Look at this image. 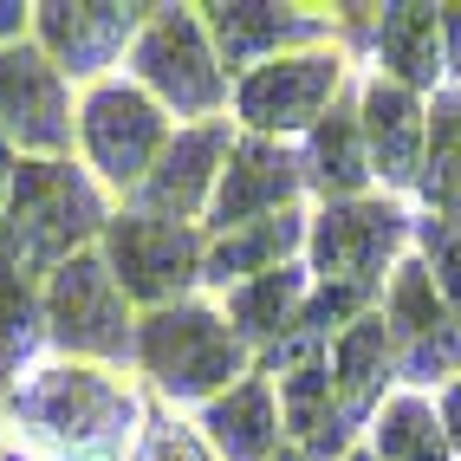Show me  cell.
Listing matches in <instances>:
<instances>
[{
  "instance_id": "obj_1",
  "label": "cell",
  "mask_w": 461,
  "mask_h": 461,
  "mask_svg": "<svg viewBox=\"0 0 461 461\" xmlns=\"http://www.w3.org/2000/svg\"><path fill=\"white\" fill-rule=\"evenodd\" d=\"M0 410L33 461H131L149 422L137 390L98 364H40Z\"/></svg>"
},
{
  "instance_id": "obj_2",
  "label": "cell",
  "mask_w": 461,
  "mask_h": 461,
  "mask_svg": "<svg viewBox=\"0 0 461 461\" xmlns=\"http://www.w3.org/2000/svg\"><path fill=\"white\" fill-rule=\"evenodd\" d=\"M7 228H14V267L46 280L72 254H91L111 228L104 182L72 157H20L7 189Z\"/></svg>"
},
{
  "instance_id": "obj_3",
  "label": "cell",
  "mask_w": 461,
  "mask_h": 461,
  "mask_svg": "<svg viewBox=\"0 0 461 461\" xmlns=\"http://www.w3.org/2000/svg\"><path fill=\"white\" fill-rule=\"evenodd\" d=\"M137 371L157 384L169 403H214L221 390H234L240 377H254V351L234 338V325L221 319V305L208 299H182L163 312L137 319Z\"/></svg>"
},
{
  "instance_id": "obj_4",
  "label": "cell",
  "mask_w": 461,
  "mask_h": 461,
  "mask_svg": "<svg viewBox=\"0 0 461 461\" xmlns=\"http://www.w3.org/2000/svg\"><path fill=\"white\" fill-rule=\"evenodd\" d=\"M124 78L143 85L182 124H221V111L234 104V85L214 59L202 7H149L143 33L124 59Z\"/></svg>"
},
{
  "instance_id": "obj_5",
  "label": "cell",
  "mask_w": 461,
  "mask_h": 461,
  "mask_svg": "<svg viewBox=\"0 0 461 461\" xmlns=\"http://www.w3.org/2000/svg\"><path fill=\"white\" fill-rule=\"evenodd\" d=\"M416 248V214L396 195H364V202H325L305 221V267L319 286H357V293H384Z\"/></svg>"
},
{
  "instance_id": "obj_6",
  "label": "cell",
  "mask_w": 461,
  "mask_h": 461,
  "mask_svg": "<svg viewBox=\"0 0 461 461\" xmlns=\"http://www.w3.org/2000/svg\"><path fill=\"white\" fill-rule=\"evenodd\" d=\"M40 299H46V338L66 351V364H98L104 371V364L137 357V305L111 280L98 248L52 267L40 280Z\"/></svg>"
},
{
  "instance_id": "obj_7",
  "label": "cell",
  "mask_w": 461,
  "mask_h": 461,
  "mask_svg": "<svg viewBox=\"0 0 461 461\" xmlns=\"http://www.w3.org/2000/svg\"><path fill=\"white\" fill-rule=\"evenodd\" d=\"M176 137V117L131 78H104L78 91V149L85 169L104 189H124V202L143 189V176L157 169V157Z\"/></svg>"
},
{
  "instance_id": "obj_8",
  "label": "cell",
  "mask_w": 461,
  "mask_h": 461,
  "mask_svg": "<svg viewBox=\"0 0 461 461\" xmlns=\"http://www.w3.org/2000/svg\"><path fill=\"white\" fill-rule=\"evenodd\" d=\"M98 254H104L111 280L124 286L131 305H143V312H163V305L195 299L208 234H202V228H182V221H157V214L124 208V214H111Z\"/></svg>"
},
{
  "instance_id": "obj_9",
  "label": "cell",
  "mask_w": 461,
  "mask_h": 461,
  "mask_svg": "<svg viewBox=\"0 0 461 461\" xmlns=\"http://www.w3.org/2000/svg\"><path fill=\"white\" fill-rule=\"evenodd\" d=\"M345 46H312V52H286L267 59L260 72L234 78V124L248 137H312V124L345 98Z\"/></svg>"
},
{
  "instance_id": "obj_10",
  "label": "cell",
  "mask_w": 461,
  "mask_h": 461,
  "mask_svg": "<svg viewBox=\"0 0 461 461\" xmlns=\"http://www.w3.org/2000/svg\"><path fill=\"white\" fill-rule=\"evenodd\" d=\"M377 312L396 338V384L403 390H429V384L448 390L461 377V319L436 293V273L422 267V254L396 260V273L384 280Z\"/></svg>"
},
{
  "instance_id": "obj_11",
  "label": "cell",
  "mask_w": 461,
  "mask_h": 461,
  "mask_svg": "<svg viewBox=\"0 0 461 461\" xmlns=\"http://www.w3.org/2000/svg\"><path fill=\"white\" fill-rule=\"evenodd\" d=\"M0 131L20 157H72L78 143V98L33 40L0 46Z\"/></svg>"
},
{
  "instance_id": "obj_12",
  "label": "cell",
  "mask_w": 461,
  "mask_h": 461,
  "mask_svg": "<svg viewBox=\"0 0 461 461\" xmlns=\"http://www.w3.org/2000/svg\"><path fill=\"white\" fill-rule=\"evenodd\" d=\"M305 195V163L293 143H273V137H248L234 131V149L221 163V182H214V202L202 214V234H234V228H254L273 221V214H293Z\"/></svg>"
},
{
  "instance_id": "obj_13",
  "label": "cell",
  "mask_w": 461,
  "mask_h": 461,
  "mask_svg": "<svg viewBox=\"0 0 461 461\" xmlns=\"http://www.w3.org/2000/svg\"><path fill=\"white\" fill-rule=\"evenodd\" d=\"M149 7H111V0H40L33 7V46L52 59L66 85H104L117 59H131Z\"/></svg>"
},
{
  "instance_id": "obj_14",
  "label": "cell",
  "mask_w": 461,
  "mask_h": 461,
  "mask_svg": "<svg viewBox=\"0 0 461 461\" xmlns=\"http://www.w3.org/2000/svg\"><path fill=\"white\" fill-rule=\"evenodd\" d=\"M202 26H208L214 59H221V72H228V78H248V72L267 66V59H286V52L338 46L331 14L267 7V0H214V7H202Z\"/></svg>"
},
{
  "instance_id": "obj_15",
  "label": "cell",
  "mask_w": 461,
  "mask_h": 461,
  "mask_svg": "<svg viewBox=\"0 0 461 461\" xmlns=\"http://www.w3.org/2000/svg\"><path fill=\"white\" fill-rule=\"evenodd\" d=\"M228 149H234L228 117H221V124H176L169 149L157 157V169L143 176V189H137L124 208L157 214V221H182V228H195L202 214H208V202H214V182H221Z\"/></svg>"
},
{
  "instance_id": "obj_16",
  "label": "cell",
  "mask_w": 461,
  "mask_h": 461,
  "mask_svg": "<svg viewBox=\"0 0 461 461\" xmlns=\"http://www.w3.org/2000/svg\"><path fill=\"white\" fill-rule=\"evenodd\" d=\"M357 124L364 149H371V176L384 182V195H416L422 182V143H429V98L390 85V78H364L357 85Z\"/></svg>"
},
{
  "instance_id": "obj_17",
  "label": "cell",
  "mask_w": 461,
  "mask_h": 461,
  "mask_svg": "<svg viewBox=\"0 0 461 461\" xmlns=\"http://www.w3.org/2000/svg\"><path fill=\"white\" fill-rule=\"evenodd\" d=\"M325 364H331V390L351 429H371V416L390 403V390H403L396 384V338H390L384 312H364L357 325L338 331Z\"/></svg>"
},
{
  "instance_id": "obj_18",
  "label": "cell",
  "mask_w": 461,
  "mask_h": 461,
  "mask_svg": "<svg viewBox=\"0 0 461 461\" xmlns=\"http://www.w3.org/2000/svg\"><path fill=\"white\" fill-rule=\"evenodd\" d=\"M202 442L221 455V461H273L286 448V429H280V390H273L260 371L240 377L234 390H221L214 403L195 410Z\"/></svg>"
},
{
  "instance_id": "obj_19",
  "label": "cell",
  "mask_w": 461,
  "mask_h": 461,
  "mask_svg": "<svg viewBox=\"0 0 461 461\" xmlns=\"http://www.w3.org/2000/svg\"><path fill=\"white\" fill-rule=\"evenodd\" d=\"M371 72L416 91V98H436L448 78V52H442V14L436 7H377V40H371Z\"/></svg>"
},
{
  "instance_id": "obj_20",
  "label": "cell",
  "mask_w": 461,
  "mask_h": 461,
  "mask_svg": "<svg viewBox=\"0 0 461 461\" xmlns=\"http://www.w3.org/2000/svg\"><path fill=\"white\" fill-rule=\"evenodd\" d=\"M312 286H319V280H312V267H305V260L273 267V273H260V280L221 293V319L234 325L240 345L260 357V351L280 345V338L299 331V312H305V299H312Z\"/></svg>"
},
{
  "instance_id": "obj_21",
  "label": "cell",
  "mask_w": 461,
  "mask_h": 461,
  "mask_svg": "<svg viewBox=\"0 0 461 461\" xmlns=\"http://www.w3.org/2000/svg\"><path fill=\"white\" fill-rule=\"evenodd\" d=\"M305 221L312 214H273V221H254V228H234V234H208V254H202V286L208 293H234L260 280L273 267H293L305 254Z\"/></svg>"
},
{
  "instance_id": "obj_22",
  "label": "cell",
  "mask_w": 461,
  "mask_h": 461,
  "mask_svg": "<svg viewBox=\"0 0 461 461\" xmlns=\"http://www.w3.org/2000/svg\"><path fill=\"white\" fill-rule=\"evenodd\" d=\"M299 163H305V189H319L325 202H364L371 195V149H364V124H357V98H338L312 137H305L299 149Z\"/></svg>"
},
{
  "instance_id": "obj_23",
  "label": "cell",
  "mask_w": 461,
  "mask_h": 461,
  "mask_svg": "<svg viewBox=\"0 0 461 461\" xmlns=\"http://www.w3.org/2000/svg\"><path fill=\"white\" fill-rule=\"evenodd\" d=\"M40 345L46 338V299H40V280L20 267H0V403L40 371Z\"/></svg>"
},
{
  "instance_id": "obj_24",
  "label": "cell",
  "mask_w": 461,
  "mask_h": 461,
  "mask_svg": "<svg viewBox=\"0 0 461 461\" xmlns=\"http://www.w3.org/2000/svg\"><path fill=\"white\" fill-rule=\"evenodd\" d=\"M416 195L429 202V214L461 221V85H442L429 98V143H422Z\"/></svg>"
},
{
  "instance_id": "obj_25",
  "label": "cell",
  "mask_w": 461,
  "mask_h": 461,
  "mask_svg": "<svg viewBox=\"0 0 461 461\" xmlns=\"http://www.w3.org/2000/svg\"><path fill=\"white\" fill-rule=\"evenodd\" d=\"M371 455L377 461H455L448 436H442V416L422 390H390V403L371 416Z\"/></svg>"
},
{
  "instance_id": "obj_26",
  "label": "cell",
  "mask_w": 461,
  "mask_h": 461,
  "mask_svg": "<svg viewBox=\"0 0 461 461\" xmlns=\"http://www.w3.org/2000/svg\"><path fill=\"white\" fill-rule=\"evenodd\" d=\"M416 254L436 273V293L448 299V312L461 319V221H442V214L416 221Z\"/></svg>"
},
{
  "instance_id": "obj_27",
  "label": "cell",
  "mask_w": 461,
  "mask_h": 461,
  "mask_svg": "<svg viewBox=\"0 0 461 461\" xmlns=\"http://www.w3.org/2000/svg\"><path fill=\"white\" fill-rule=\"evenodd\" d=\"M131 461H221L208 442H202V429L195 422H176V416H149L143 422V442Z\"/></svg>"
},
{
  "instance_id": "obj_28",
  "label": "cell",
  "mask_w": 461,
  "mask_h": 461,
  "mask_svg": "<svg viewBox=\"0 0 461 461\" xmlns=\"http://www.w3.org/2000/svg\"><path fill=\"white\" fill-rule=\"evenodd\" d=\"M33 40V7L26 0H0V46H20Z\"/></svg>"
},
{
  "instance_id": "obj_29",
  "label": "cell",
  "mask_w": 461,
  "mask_h": 461,
  "mask_svg": "<svg viewBox=\"0 0 461 461\" xmlns=\"http://www.w3.org/2000/svg\"><path fill=\"white\" fill-rule=\"evenodd\" d=\"M436 416H442V436H448V448H455V461H461V377H455L448 390H436Z\"/></svg>"
},
{
  "instance_id": "obj_30",
  "label": "cell",
  "mask_w": 461,
  "mask_h": 461,
  "mask_svg": "<svg viewBox=\"0 0 461 461\" xmlns=\"http://www.w3.org/2000/svg\"><path fill=\"white\" fill-rule=\"evenodd\" d=\"M442 14V52H448V72L461 78V7H436Z\"/></svg>"
},
{
  "instance_id": "obj_31",
  "label": "cell",
  "mask_w": 461,
  "mask_h": 461,
  "mask_svg": "<svg viewBox=\"0 0 461 461\" xmlns=\"http://www.w3.org/2000/svg\"><path fill=\"white\" fill-rule=\"evenodd\" d=\"M14 169H20V149L7 143V131H0V208H7V189H14Z\"/></svg>"
},
{
  "instance_id": "obj_32",
  "label": "cell",
  "mask_w": 461,
  "mask_h": 461,
  "mask_svg": "<svg viewBox=\"0 0 461 461\" xmlns=\"http://www.w3.org/2000/svg\"><path fill=\"white\" fill-rule=\"evenodd\" d=\"M0 267H14V228H7V214H0Z\"/></svg>"
},
{
  "instance_id": "obj_33",
  "label": "cell",
  "mask_w": 461,
  "mask_h": 461,
  "mask_svg": "<svg viewBox=\"0 0 461 461\" xmlns=\"http://www.w3.org/2000/svg\"><path fill=\"white\" fill-rule=\"evenodd\" d=\"M273 461H319V455H312V448H293V442H286V448L273 455Z\"/></svg>"
},
{
  "instance_id": "obj_34",
  "label": "cell",
  "mask_w": 461,
  "mask_h": 461,
  "mask_svg": "<svg viewBox=\"0 0 461 461\" xmlns=\"http://www.w3.org/2000/svg\"><path fill=\"white\" fill-rule=\"evenodd\" d=\"M345 461H377V455H371V448H351V455H345Z\"/></svg>"
},
{
  "instance_id": "obj_35",
  "label": "cell",
  "mask_w": 461,
  "mask_h": 461,
  "mask_svg": "<svg viewBox=\"0 0 461 461\" xmlns=\"http://www.w3.org/2000/svg\"><path fill=\"white\" fill-rule=\"evenodd\" d=\"M0 448H7V442H0Z\"/></svg>"
}]
</instances>
